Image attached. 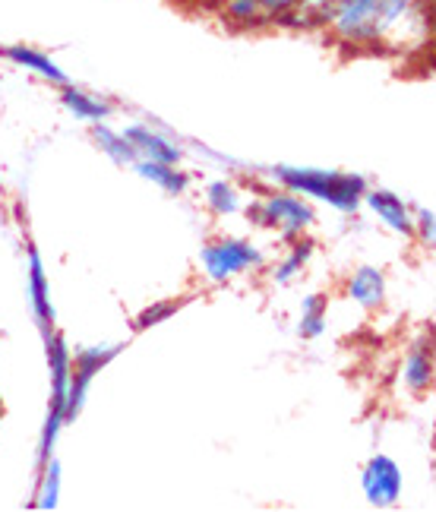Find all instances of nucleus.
<instances>
[{
	"mask_svg": "<svg viewBox=\"0 0 436 512\" xmlns=\"http://www.w3.org/2000/svg\"><path fill=\"white\" fill-rule=\"evenodd\" d=\"M326 29L335 42L361 51L418 48L430 38V0H345Z\"/></svg>",
	"mask_w": 436,
	"mask_h": 512,
	"instance_id": "obj_1",
	"label": "nucleus"
},
{
	"mask_svg": "<svg viewBox=\"0 0 436 512\" xmlns=\"http://www.w3.org/2000/svg\"><path fill=\"white\" fill-rule=\"evenodd\" d=\"M272 177L288 190L323 200L339 212H354L364 203L367 181L361 174H345V171H329V168H291V165H275Z\"/></svg>",
	"mask_w": 436,
	"mask_h": 512,
	"instance_id": "obj_2",
	"label": "nucleus"
},
{
	"mask_svg": "<svg viewBox=\"0 0 436 512\" xmlns=\"http://www.w3.org/2000/svg\"><path fill=\"white\" fill-rule=\"evenodd\" d=\"M45 351H48V370H51V405H48V418L42 430V446H38V462H48L57 433L64 427V408H67V392H70V373H73V351L67 348L64 336L45 329Z\"/></svg>",
	"mask_w": 436,
	"mask_h": 512,
	"instance_id": "obj_3",
	"label": "nucleus"
},
{
	"mask_svg": "<svg viewBox=\"0 0 436 512\" xmlns=\"http://www.w3.org/2000/svg\"><path fill=\"white\" fill-rule=\"evenodd\" d=\"M247 215L253 219V225L279 228L285 238H294V234L307 231L313 225V219H316L310 203H304L294 190H279V193L263 196L260 203H253L247 209Z\"/></svg>",
	"mask_w": 436,
	"mask_h": 512,
	"instance_id": "obj_4",
	"label": "nucleus"
},
{
	"mask_svg": "<svg viewBox=\"0 0 436 512\" xmlns=\"http://www.w3.org/2000/svg\"><path fill=\"white\" fill-rule=\"evenodd\" d=\"M200 260H203V269H206V275L212 282H228V279H234V275H241L247 269L263 266V253L253 241L218 238V241L203 247Z\"/></svg>",
	"mask_w": 436,
	"mask_h": 512,
	"instance_id": "obj_5",
	"label": "nucleus"
},
{
	"mask_svg": "<svg viewBox=\"0 0 436 512\" xmlns=\"http://www.w3.org/2000/svg\"><path fill=\"white\" fill-rule=\"evenodd\" d=\"M124 345H89L73 358V373H70V392H67V408H64V424H70L86 405L89 386L95 380V373L102 370L108 361H114L121 354Z\"/></svg>",
	"mask_w": 436,
	"mask_h": 512,
	"instance_id": "obj_6",
	"label": "nucleus"
},
{
	"mask_svg": "<svg viewBox=\"0 0 436 512\" xmlns=\"http://www.w3.org/2000/svg\"><path fill=\"white\" fill-rule=\"evenodd\" d=\"M361 487H364V497L370 506H395L402 497V468L395 459L389 456H373L364 465V475H361Z\"/></svg>",
	"mask_w": 436,
	"mask_h": 512,
	"instance_id": "obj_7",
	"label": "nucleus"
},
{
	"mask_svg": "<svg viewBox=\"0 0 436 512\" xmlns=\"http://www.w3.org/2000/svg\"><path fill=\"white\" fill-rule=\"evenodd\" d=\"M304 0H225L222 13L228 23L244 26V29H256V26H272L279 23L282 16H288L291 10L301 7Z\"/></svg>",
	"mask_w": 436,
	"mask_h": 512,
	"instance_id": "obj_8",
	"label": "nucleus"
},
{
	"mask_svg": "<svg viewBox=\"0 0 436 512\" xmlns=\"http://www.w3.org/2000/svg\"><path fill=\"white\" fill-rule=\"evenodd\" d=\"M124 136L130 140V146L136 149V159H149V162H165V165H177L181 162V146L168 136H162L158 130L146 127V124H130L124 127Z\"/></svg>",
	"mask_w": 436,
	"mask_h": 512,
	"instance_id": "obj_9",
	"label": "nucleus"
},
{
	"mask_svg": "<svg viewBox=\"0 0 436 512\" xmlns=\"http://www.w3.org/2000/svg\"><path fill=\"white\" fill-rule=\"evenodd\" d=\"M364 203L376 212V219H380L389 231H395V234H411L414 231V219H411L405 200H402V196H395L392 190H367Z\"/></svg>",
	"mask_w": 436,
	"mask_h": 512,
	"instance_id": "obj_10",
	"label": "nucleus"
},
{
	"mask_svg": "<svg viewBox=\"0 0 436 512\" xmlns=\"http://www.w3.org/2000/svg\"><path fill=\"white\" fill-rule=\"evenodd\" d=\"M29 298H32V310L38 317V326L51 329L54 326V307H51V288H48V272L42 263V253L35 247H29Z\"/></svg>",
	"mask_w": 436,
	"mask_h": 512,
	"instance_id": "obj_11",
	"label": "nucleus"
},
{
	"mask_svg": "<svg viewBox=\"0 0 436 512\" xmlns=\"http://www.w3.org/2000/svg\"><path fill=\"white\" fill-rule=\"evenodd\" d=\"M348 298L364 310H376L386 301V275L380 266H361L348 282Z\"/></svg>",
	"mask_w": 436,
	"mask_h": 512,
	"instance_id": "obj_12",
	"label": "nucleus"
},
{
	"mask_svg": "<svg viewBox=\"0 0 436 512\" xmlns=\"http://www.w3.org/2000/svg\"><path fill=\"white\" fill-rule=\"evenodd\" d=\"M4 57H7V61H13L16 67L32 70L35 76H42V80H48V83H61V86H67V73H64L61 67H57L48 54L35 51V48H29V45H7V48H4Z\"/></svg>",
	"mask_w": 436,
	"mask_h": 512,
	"instance_id": "obj_13",
	"label": "nucleus"
},
{
	"mask_svg": "<svg viewBox=\"0 0 436 512\" xmlns=\"http://www.w3.org/2000/svg\"><path fill=\"white\" fill-rule=\"evenodd\" d=\"M136 174L152 181L155 187H162L168 196H181L190 187V177L184 171H177V165H165V162H149V159H136L133 162Z\"/></svg>",
	"mask_w": 436,
	"mask_h": 512,
	"instance_id": "obj_14",
	"label": "nucleus"
},
{
	"mask_svg": "<svg viewBox=\"0 0 436 512\" xmlns=\"http://www.w3.org/2000/svg\"><path fill=\"white\" fill-rule=\"evenodd\" d=\"M64 108L76 117V121H89V124H98L105 121L111 114V105L102 102L98 95L86 92V89H76V86H64V95H61Z\"/></svg>",
	"mask_w": 436,
	"mask_h": 512,
	"instance_id": "obj_15",
	"label": "nucleus"
},
{
	"mask_svg": "<svg viewBox=\"0 0 436 512\" xmlns=\"http://www.w3.org/2000/svg\"><path fill=\"white\" fill-rule=\"evenodd\" d=\"M402 377L405 383L414 389V392H424L433 386V351H430V342H418L405 358V367H402Z\"/></svg>",
	"mask_w": 436,
	"mask_h": 512,
	"instance_id": "obj_16",
	"label": "nucleus"
},
{
	"mask_svg": "<svg viewBox=\"0 0 436 512\" xmlns=\"http://www.w3.org/2000/svg\"><path fill=\"white\" fill-rule=\"evenodd\" d=\"M92 140L111 162H117V165H133L136 162V149L130 146V140L124 133L111 130L108 124H102V121L92 124Z\"/></svg>",
	"mask_w": 436,
	"mask_h": 512,
	"instance_id": "obj_17",
	"label": "nucleus"
},
{
	"mask_svg": "<svg viewBox=\"0 0 436 512\" xmlns=\"http://www.w3.org/2000/svg\"><path fill=\"white\" fill-rule=\"evenodd\" d=\"M297 332L304 339H316L326 332V294H307L301 304V320H297Z\"/></svg>",
	"mask_w": 436,
	"mask_h": 512,
	"instance_id": "obj_18",
	"label": "nucleus"
},
{
	"mask_svg": "<svg viewBox=\"0 0 436 512\" xmlns=\"http://www.w3.org/2000/svg\"><path fill=\"white\" fill-rule=\"evenodd\" d=\"M206 203L215 215H234L241 212V193H237V187L231 181H212L206 187Z\"/></svg>",
	"mask_w": 436,
	"mask_h": 512,
	"instance_id": "obj_19",
	"label": "nucleus"
},
{
	"mask_svg": "<svg viewBox=\"0 0 436 512\" xmlns=\"http://www.w3.org/2000/svg\"><path fill=\"white\" fill-rule=\"evenodd\" d=\"M57 503H61V465L48 459L42 465V484H38L35 509H54Z\"/></svg>",
	"mask_w": 436,
	"mask_h": 512,
	"instance_id": "obj_20",
	"label": "nucleus"
},
{
	"mask_svg": "<svg viewBox=\"0 0 436 512\" xmlns=\"http://www.w3.org/2000/svg\"><path fill=\"white\" fill-rule=\"evenodd\" d=\"M310 256H313V241H297L294 247H291V253L285 256V263H279V266H275V272H272V279L275 282H279V285H288L291 279H294V275L297 272H301L304 266H307V260H310Z\"/></svg>",
	"mask_w": 436,
	"mask_h": 512,
	"instance_id": "obj_21",
	"label": "nucleus"
},
{
	"mask_svg": "<svg viewBox=\"0 0 436 512\" xmlns=\"http://www.w3.org/2000/svg\"><path fill=\"white\" fill-rule=\"evenodd\" d=\"M174 310H177V304H171V301H165V304H152V307H146V310L140 313V317H136V329H149V326L165 323Z\"/></svg>",
	"mask_w": 436,
	"mask_h": 512,
	"instance_id": "obj_22",
	"label": "nucleus"
},
{
	"mask_svg": "<svg viewBox=\"0 0 436 512\" xmlns=\"http://www.w3.org/2000/svg\"><path fill=\"white\" fill-rule=\"evenodd\" d=\"M436 219H433V209H418V215H414V228H418V234H421V241L427 244V247H433L436 244V225H433Z\"/></svg>",
	"mask_w": 436,
	"mask_h": 512,
	"instance_id": "obj_23",
	"label": "nucleus"
}]
</instances>
